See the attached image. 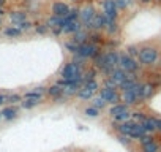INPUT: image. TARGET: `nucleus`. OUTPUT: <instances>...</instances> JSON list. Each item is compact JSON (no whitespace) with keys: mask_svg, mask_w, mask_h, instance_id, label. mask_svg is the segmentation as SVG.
<instances>
[{"mask_svg":"<svg viewBox=\"0 0 161 152\" xmlns=\"http://www.w3.org/2000/svg\"><path fill=\"white\" fill-rule=\"evenodd\" d=\"M139 60H141V63H144V65H152V63H155L156 60H158V51H156V48H152V46H145V48H142L141 51H139Z\"/></svg>","mask_w":161,"mask_h":152,"instance_id":"nucleus-1","label":"nucleus"},{"mask_svg":"<svg viewBox=\"0 0 161 152\" xmlns=\"http://www.w3.org/2000/svg\"><path fill=\"white\" fill-rule=\"evenodd\" d=\"M76 54H78L79 57L85 59V60H87V59H93V57L98 54V46L93 44V43L85 41V43L79 44V48H78V51H76Z\"/></svg>","mask_w":161,"mask_h":152,"instance_id":"nucleus-2","label":"nucleus"},{"mask_svg":"<svg viewBox=\"0 0 161 152\" xmlns=\"http://www.w3.org/2000/svg\"><path fill=\"white\" fill-rule=\"evenodd\" d=\"M98 97H101L106 103H111V105H117L122 100V97L117 94V89H109V87L98 89Z\"/></svg>","mask_w":161,"mask_h":152,"instance_id":"nucleus-3","label":"nucleus"},{"mask_svg":"<svg viewBox=\"0 0 161 152\" xmlns=\"http://www.w3.org/2000/svg\"><path fill=\"white\" fill-rule=\"evenodd\" d=\"M60 76H62V79H73V78H81L82 73H81V67L74 62H70V63H66L62 71H60Z\"/></svg>","mask_w":161,"mask_h":152,"instance_id":"nucleus-4","label":"nucleus"},{"mask_svg":"<svg viewBox=\"0 0 161 152\" xmlns=\"http://www.w3.org/2000/svg\"><path fill=\"white\" fill-rule=\"evenodd\" d=\"M119 68L123 70V71H126V73H136L137 68H139V63H137L131 56H128V54H120Z\"/></svg>","mask_w":161,"mask_h":152,"instance_id":"nucleus-5","label":"nucleus"},{"mask_svg":"<svg viewBox=\"0 0 161 152\" xmlns=\"http://www.w3.org/2000/svg\"><path fill=\"white\" fill-rule=\"evenodd\" d=\"M119 60H120V54L117 51H109V53H104V62H106V68L103 73L111 74V71L114 68H119Z\"/></svg>","mask_w":161,"mask_h":152,"instance_id":"nucleus-6","label":"nucleus"},{"mask_svg":"<svg viewBox=\"0 0 161 152\" xmlns=\"http://www.w3.org/2000/svg\"><path fill=\"white\" fill-rule=\"evenodd\" d=\"M103 13L107 18V21H117L119 8L116 5V0H104L103 2Z\"/></svg>","mask_w":161,"mask_h":152,"instance_id":"nucleus-7","label":"nucleus"},{"mask_svg":"<svg viewBox=\"0 0 161 152\" xmlns=\"http://www.w3.org/2000/svg\"><path fill=\"white\" fill-rule=\"evenodd\" d=\"M107 18L104 16V13H97L95 14V18L92 19V22L87 25L88 29H93V30H97V32H100L101 29H106V25H107Z\"/></svg>","mask_w":161,"mask_h":152,"instance_id":"nucleus-8","label":"nucleus"},{"mask_svg":"<svg viewBox=\"0 0 161 152\" xmlns=\"http://www.w3.org/2000/svg\"><path fill=\"white\" fill-rule=\"evenodd\" d=\"M95 14H97V11H95V8L92 7V5H88V7H85L84 10H81V13H79V19H81V24H84L85 27L92 22V19L95 18Z\"/></svg>","mask_w":161,"mask_h":152,"instance_id":"nucleus-9","label":"nucleus"},{"mask_svg":"<svg viewBox=\"0 0 161 152\" xmlns=\"http://www.w3.org/2000/svg\"><path fill=\"white\" fill-rule=\"evenodd\" d=\"M134 87V86H133ZM122 101L125 105L131 106V105H136V103H139V97H137V94L134 92V89H128L122 94Z\"/></svg>","mask_w":161,"mask_h":152,"instance_id":"nucleus-10","label":"nucleus"},{"mask_svg":"<svg viewBox=\"0 0 161 152\" xmlns=\"http://www.w3.org/2000/svg\"><path fill=\"white\" fill-rule=\"evenodd\" d=\"M52 14L54 16H60V18H65L68 13H70V7L63 2H54L52 3Z\"/></svg>","mask_w":161,"mask_h":152,"instance_id":"nucleus-11","label":"nucleus"},{"mask_svg":"<svg viewBox=\"0 0 161 152\" xmlns=\"http://www.w3.org/2000/svg\"><path fill=\"white\" fill-rule=\"evenodd\" d=\"M126 71H123V70H120V68H114L112 71H111V74H109V78L116 83L117 86H120L125 79H126Z\"/></svg>","mask_w":161,"mask_h":152,"instance_id":"nucleus-12","label":"nucleus"},{"mask_svg":"<svg viewBox=\"0 0 161 152\" xmlns=\"http://www.w3.org/2000/svg\"><path fill=\"white\" fill-rule=\"evenodd\" d=\"M81 29H82V24H81L79 21H71V22H68L65 27L62 29V32L66 33V35H74V33L79 32Z\"/></svg>","mask_w":161,"mask_h":152,"instance_id":"nucleus-13","label":"nucleus"},{"mask_svg":"<svg viewBox=\"0 0 161 152\" xmlns=\"http://www.w3.org/2000/svg\"><path fill=\"white\" fill-rule=\"evenodd\" d=\"M141 125H142V129L145 130V133H153V132L158 130L156 119H155V117H145V119L141 122Z\"/></svg>","mask_w":161,"mask_h":152,"instance_id":"nucleus-14","label":"nucleus"},{"mask_svg":"<svg viewBox=\"0 0 161 152\" xmlns=\"http://www.w3.org/2000/svg\"><path fill=\"white\" fill-rule=\"evenodd\" d=\"M126 111H130V109H128V105H125V103H117V105H112V106L109 108V116L114 119V117H117L119 114H123V113H126Z\"/></svg>","mask_w":161,"mask_h":152,"instance_id":"nucleus-15","label":"nucleus"},{"mask_svg":"<svg viewBox=\"0 0 161 152\" xmlns=\"http://www.w3.org/2000/svg\"><path fill=\"white\" fill-rule=\"evenodd\" d=\"M0 114H2V117H3L5 120H13V119H16V116H17V108H14L13 105H11V106H7V108H3L2 111H0Z\"/></svg>","mask_w":161,"mask_h":152,"instance_id":"nucleus-16","label":"nucleus"},{"mask_svg":"<svg viewBox=\"0 0 161 152\" xmlns=\"http://www.w3.org/2000/svg\"><path fill=\"white\" fill-rule=\"evenodd\" d=\"M10 19L13 24L17 25L22 21H27V13L26 11H13V13H10Z\"/></svg>","mask_w":161,"mask_h":152,"instance_id":"nucleus-17","label":"nucleus"},{"mask_svg":"<svg viewBox=\"0 0 161 152\" xmlns=\"http://www.w3.org/2000/svg\"><path fill=\"white\" fill-rule=\"evenodd\" d=\"M62 21H63V18H60V16H54V14H52V16L48 19L46 25H48V29H57V27L62 29Z\"/></svg>","mask_w":161,"mask_h":152,"instance_id":"nucleus-18","label":"nucleus"},{"mask_svg":"<svg viewBox=\"0 0 161 152\" xmlns=\"http://www.w3.org/2000/svg\"><path fill=\"white\" fill-rule=\"evenodd\" d=\"M48 95L49 97H52V98H57V97H60V95H63V89L59 86V84H55V86H51V87H48Z\"/></svg>","mask_w":161,"mask_h":152,"instance_id":"nucleus-19","label":"nucleus"},{"mask_svg":"<svg viewBox=\"0 0 161 152\" xmlns=\"http://www.w3.org/2000/svg\"><path fill=\"white\" fill-rule=\"evenodd\" d=\"M93 94H95V92H92V90H88V89H85V87H81L79 92H78V97H79L81 100L88 101V100L93 98Z\"/></svg>","mask_w":161,"mask_h":152,"instance_id":"nucleus-20","label":"nucleus"},{"mask_svg":"<svg viewBox=\"0 0 161 152\" xmlns=\"http://www.w3.org/2000/svg\"><path fill=\"white\" fill-rule=\"evenodd\" d=\"M88 38V35H87V32L85 30H79V32H76L74 33V38H73V41L76 43V44H82V43H85V40Z\"/></svg>","mask_w":161,"mask_h":152,"instance_id":"nucleus-21","label":"nucleus"},{"mask_svg":"<svg viewBox=\"0 0 161 152\" xmlns=\"http://www.w3.org/2000/svg\"><path fill=\"white\" fill-rule=\"evenodd\" d=\"M41 103L40 100H33V98H26V101H22V108L24 109H33L35 106H38Z\"/></svg>","mask_w":161,"mask_h":152,"instance_id":"nucleus-22","label":"nucleus"},{"mask_svg":"<svg viewBox=\"0 0 161 152\" xmlns=\"http://www.w3.org/2000/svg\"><path fill=\"white\" fill-rule=\"evenodd\" d=\"M152 95H153V86L152 84H142V95H141V98L147 100Z\"/></svg>","mask_w":161,"mask_h":152,"instance_id":"nucleus-23","label":"nucleus"},{"mask_svg":"<svg viewBox=\"0 0 161 152\" xmlns=\"http://www.w3.org/2000/svg\"><path fill=\"white\" fill-rule=\"evenodd\" d=\"M159 150V147H158V144L155 143V141H150V143H147V144H142V152H158Z\"/></svg>","mask_w":161,"mask_h":152,"instance_id":"nucleus-24","label":"nucleus"},{"mask_svg":"<svg viewBox=\"0 0 161 152\" xmlns=\"http://www.w3.org/2000/svg\"><path fill=\"white\" fill-rule=\"evenodd\" d=\"M92 101H93V103H92V106H95V108H97V109H100V111H101V109L107 105V103H106V101H104L101 97H95V98H92Z\"/></svg>","mask_w":161,"mask_h":152,"instance_id":"nucleus-25","label":"nucleus"},{"mask_svg":"<svg viewBox=\"0 0 161 152\" xmlns=\"http://www.w3.org/2000/svg\"><path fill=\"white\" fill-rule=\"evenodd\" d=\"M84 114H85L87 117H98V116H100V109H97L95 106H87V108L84 109Z\"/></svg>","mask_w":161,"mask_h":152,"instance_id":"nucleus-26","label":"nucleus"},{"mask_svg":"<svg viewBox=\"0 0 161 152\" xmlns=\"http://www.w3.org/2000/svg\"><path fill=\"white\" fill-rule=\"evenodd\" d=\"M106 29H107V33H109V35L117 33V32H119V24H117V21H109L107 25H106Z\"/></svg>","mask_w":161,"mask_h":152,"instance_id":"nucleus-27","label":"nucleus"},{"mask_svg":"<svg viewBox=\"0 0 161 152\" xmlns=\"http://www.w3.org/2000/svg\"><path fill=\"white\" fill-rule=\"evenodd\" d=\"M101 41H103V37H101V33H100V32H93V33H90V35H88V43L97 44V43H101Z\"/></svg>","mask_w":161,"mask_h":152,"instance_id":"nucleus-28","label":"nucleus"},{"mask_svg":"<svg viewBox=\"0 0 161 152\" xmlns=\"http://www.w3.org/2000/svg\"><path fill=\"white\" fill-rule=\"evenodd\" d=\"M22 32L17 29V27H8V29H5V35L7 37H10V38H14V37H19Z\"/></svg>","mask_w":161,"mask_h":152,"instance_id":"nucleus-29","label":"nucleus"},{"mask_svg":"<svg viewBox=\"0 0 161 152\" xmlns=\"http://www.w3.org/2000/svg\"><path fill=\"white\" fill-rule=\"evenodd\" d=\"M24 98H33V100H43V94H40V92H36V90H29V92H26L24 94Z\"/></svg>","mask_w":161,"mask_h":152,"instance_id":"nucleus-30","label":"nucleus"},{"mask_svg":"<svg viewBox=\"0 0 161 152\" xmlns=\"http://www.w3.org/2000/svg\"><path fill=\"white\" fill-rule=\"evenodd\" d=\"M21 100H22V97H21V95H17V94L7 95V103H10V105H16V103H19Z\"/></svg>","mask_w":161,"mask_h":152,"instance_id":"nucleus-31","label":"nucleus"},{"mask_svg":"<svg viewBox=\"0 0 161 152\" xmlns=\"http://www.w3.org/2000/svg\"><path fill=\"white\" fill-rule=\"evenodd\" d=\"M32 25H33V24H32L30 21H22V22H19V24L16 25V27H17L21 32H26V30H30V29H32Z\"/></svg>","mask_w":161,"mask_h":152,"instance_id":"nucleus-32","label":"nucleus"},{"mask_svg":"<svg viewBox=\"0 0 161 152\" xmlns=\"http://www.w3.org/2000/svg\"><path fill=\"white\" fill-rule=\"evenodd\" d=\"M130 119H131V113H130V111H126V113H123V114H119L117 117H114V120L119 122V124H123V122H126V120H130Z\"/></svg>","mask_w":161,"mask_h":152,"instance_id":"nucleus-33","label":"nucleus"},{"mask_svg":"<svg viewBox=\"0 0 161 152\" xmlns=\"http://www.w3.org/2000/svg\"><path fill=\"white\" fill-rule=\"evenodd\" d=\"M84 84V87L85 89H88V90H92V92H97L98 90V83L93 79V81H85V83H82Z\"/></svg>","mask_w":161,"mask_h":152,"instance_id":"nucleus-34","label":"nucleus"},{"mask_svg":"<svg viewBox=\"0 0 161 152\" xmlns=\"http://www.w3.org/2000/svg\"><path fill=\"white\" fill-rule=\"evenodd\" d=\"M65 48H66V51H70L71 54H76V51H78L79 44H76L74 41H68V43H65Z\"/></svg>","mask_w":161,"mask_h":152,"instance_id":"nucleus-35","label":"nucleus"},{"mask_svg":"<svg viewBox=\"0 0 161 152\" xmlns=\"http://www.w3.org/2000/svg\"><path fill=\"white\" fill-rule=\"evenodd\" d=\"M117 139H119L123 146H131V143H133V139H131L130 136H126V135H120V133H119Z\"/></svg>","mask_w":161,"mask_h":152,"instance_id":"nucleus-36","label":"nucleus"},{"mask_svg":"<svg viewBox=\"0 0 161 152\" xmlns=\"http://www.w3.org/2000/svg\"><path fill=\"white\" fill-rule=\"evenodd\" d=\"M131 117L134 119V122H137V124H141L147 116H144V113H131Z\"/></svg>","mask_w":161,"mask_h":152,"instance_id":"nucleus-37","label":"nucleus"},{"mask_svg":"<svg viewBox=\"0 0 161 152\" xmlns=\"http://www.w3.org/2000/svg\"><path fill=\"white\" fill-rule=\"evenodd\" d=\"M126 51H128L126 54H128V56H131L133 59H134V56H139V49H137L136 46H128V48H126Z\"/></svg>","mask_w":161,"mask_h":152,"instance_id":"nucleus-38","label":"nucleus"},{"mask_svg":"<svg viewBox=\"0 0 161 152\" xmlns=\"http://www.w3.org/2000/svg\"><path fill=\"white\" fill-rule=\"evenodd\" d=\"M35 30H36V33H40V35H44L46 32H48V25H46V24L36 25V27H35Z\"/></svg>","mask_w":161,"mask_h":152,"instance_id":"nucleus-39","label":"nucleus"},{"mask_svg":"<svg viewBox=\"0 0 161 152\" xmlns=\"http://www.w3.org/2000/svg\"><path fill=\"white\" fill-rule=\"evenodd\" d=\"M116 5H117L119 10H123V8H126V5H128V0H116Z\"/></svg>","mask_w":161,"mask_h":152,"instance_id":"nucleus-40","label":"nucleus"},{"mask_svg":"<svg viewBox=\"0 0 161 152\" xmlns=\"http://www.w3.org/2000/svg\"><path fill=\"white\" fill-rule=\"evenodd\" d=\"M104 87H109V89H117L119 86H117L116 83H114L111 78H107V79H106V84H104Z\"/></svg>","mask_w":161,"mask_h":152,"instance_id":"nucleus-41","label":"nucleus"},{"mask_svg":"<svg viewBox=\"0 0 161 152\" xmlns=\"http://www.w3.org/2000/svg\"><path fill=\"white\" fill-rule=\"evenodd\" d=\"M139 141H141V144H147V143H150V141H153V138H152L150 135H144V136H142V138H141Z\"/></svg>","mask_w":161,"mask_h":152,"instance_id":"nucleus-42","label":"nucleus"},{"mask_svg":"<svg viewBox=\"0 0 161 152\" xmlns=\"http://www.w3.org/2000/svg\"><path fill=\"white\" fill-rule=\"evenodd\" d=\"M3 103H7V95L0 94V105H3Z\"/></svg>","mask_w":161,"mask_h":152,"instance_id":"nucleus-43","label":"nucleus"},{"mask_svg":"<svg viewBox=\"0 0 161 152\" xmlns=\"http://www.w3.org/2000/svg\"><path fill=\"white\" fill-rule=\"evenodd\" d=\"M156 127H158V130L161 132V119H156Z\"/></svg>","mask_w":161,"mask_h":152,"instance_id":"nucleus-44","label":"nucleus"},{"mask_svg":"<svg viewBox=\"0 0 161 152\" xmlns=\"http://www.w3.org/2000/svg\"><path fill=\"white\" fill-rule=\"evenodd\" d=\"M3 14H5V11H3V8H2V7H0V18H2Z\"/></svg>","mask_w":161,"mask_h":152,"instance_id":"nucleus-45","label":"nucleus"},{"mask_svg":"<svg viewBox=\"0 0 161 152\" xmlns=\"http://www.w3.org/2000/svg\"><path fill=\"white\" fill-rule=\"evenodd\" d=\"M3 3H5V0H0V7H2Z\"/></svg>","mask_w":161,"mask_h":152,"instance_id":"nucleus-46","label":"nucleus"},{"mask_svg":"<svg viewBox=\"0 0 161 152\" xmlns=\"http://www.w3.org/2000/svg\"><path fill=\"white\" fill-rule=\"evenodd\" d=\"M142 2H144V3H147V2H150V0H142Z\"/></svg>","mask_w":161,"mask_h":152,"instance_id":"nucleus-47","label":"nucleus"},{"mask_svg":"<svg viewBox=\"0 0 161 152\" xmlns=\"http://www.w3.org/2000/svg\"><path fill=\"white\" fill-rule=\"evenodd\" d=\"M0 25H2V19H0Z\"/></svg>","mask_w":161,"mask_h":152,"instance_id":"nucleus-48","label":"nucleus"},{"mask_svg":"<svg viewBox=\"0 0 161 152\" xmlns=\"http://www.w3.org/2000/svg\"><path fill=\"white\" fill-rule=\"evenodd\" d=\"M0 119H3V117H2V114H0Z\"/></svg>","mask_w":161,"mask_h":152,"instance_id":"nucleus-49","label":"nucleus"},{"mask_svg":"<svg viewBox=\"0 0 161 152\" xmlns=\"http://www.w3.org/2000/svg\"><path fill=\"white\" fill-rule=\"evenodd\" d=\"M73 2H76V0H73Z\"/></svg>","mask_w":161,"mask_h":152,"instance_id":"nucleus-50","label":"nucleus"}]
</instances>
